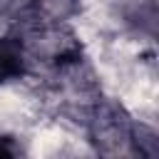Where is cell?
<instances>
[{
  "mask_svg": "<svg viewBox=\"0 0 159 159\" xmlns=\"http://www.w3.org/2000/svg\"><path fill=\"white\" fill-rule=\"evenodd\" d=\"M87 127H89V142L99 152L114 154V152H124V147H129V152H132L137 122H132L124 114L122 107H117V104H94Z\"/></svg>",
  "mask_w": 159,
  "mask_h": 159,
  "instance_id": "6da1fadb",
  "label": "cell"
},
{
  "mask_svg": "<svg viewBox=\"0 0 159 159\" xmlns=\"http://www.w3.org/2000/svg\"><path fill=\"white\" fill-rule=\"evenodd\" d=\"M30 67H32V52L25 35H20L17 30L0 35V87L27 77Z\"/></svg>",
  "mask_w": 159,
  "mask_h": 159,
  "instance_id": "7a4b0ae2",
  "label": "cell"
},
{
  "mask_svg": "<svg viewBox=\"0 0 159 159\" xmlns=\"http://www.w3.org/2000/svg\"><path fill=\"white\" fill-rule=\"evenodd\" d=\"M82 0H30L22 12H20V27L17 32H30L35 27L42 25H57V22H67L77 10H80Z\"/></svg>",
  "mask_w": 159,
  "mask_h": 159,
  "instance_id": "3957f363",
  "label": "cell"
},
{
  "mask_svg": "<svg viewBox=\"0 0 159 159\" xmlns=\"http://www.w3.org/2000/svg\"><path fill=\"white\" fill-rule=\"evenodd\" d=\"M20 154H22L20 142L10 134H0V157H20Z\"/></svg>",
  "mask_w": 159,
  "mask_h": 159,
  "instance_id": "277c9868",
  "label": "cell"
}]
</instances>
